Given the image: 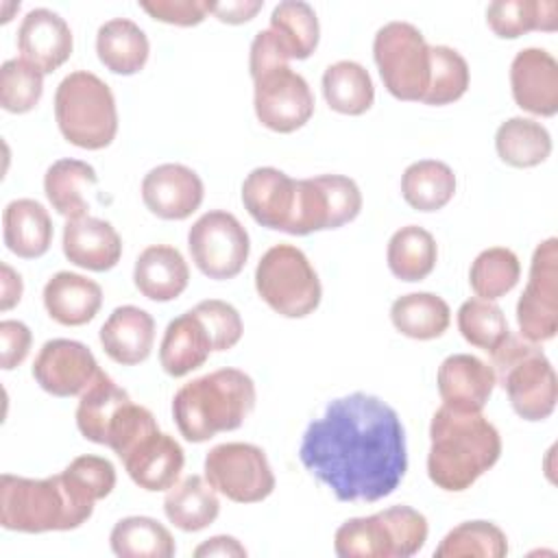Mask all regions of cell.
Returning <instances> with one entry per match:
<instances>
[{"mask_svg": "<svg viewBox=\"0 0 558 558\" xmlns=\"http://www.w3.org/2000/svg\"><path fill=\"white\" fill-rule=\"evenodd\" d=\"M153 20L174 26H196L209 13V0H140Z\"/></svg>", "mask_w": 558, "mask_h": 558, "instance_id": "obj_47", "label": "cell"}, {"mask_svg": "<svg viewBox=\"0 0 558 558\" xmlns=\"http://www.w3.org/2000/svg\"><path fill=\"white\" fill-rule=\"evenodd\" d=\"M323 96L329 109L342 116H362L375 100L373 78L357 61H336L323 72Z\"/></svg>", "mask_w": 558, "mask_h": 558, "instance_id": "obj_34", "label": "cell"}, {"mask_svg": "<svg viewBox=\"0 0 558 558\" xmlns=\"http://www.w3.org/2000/svg\"><path fill=\"white\" fill-rule=\"evenodd\" d=\"M508 538L504 530L490 521H462L445 534L434 549L436 558H504Z\"/></svg>", "mask_w": 558, "mask_h": 558, "instance_id": "obj_40", "label": "cell"}, {"mask_svg": "<svg viewBox=\"0 0 558 558\" xmlns=\"http://www.w3.org/2000/svg\"><path fill=\"white\" fill-rule=\"evenodd\" d=\"M458 329L469 344L484 349L486 353H490L510 331L501 307L480 296L460 305Z\"/></svg>", "mask_w": 558, "mask_h": 558, "instance_id": "obj_43", "label": "cell"}, {"mask_svg": "<svg viewBox=\"0 0 558 558\" xmlns=\"http://www.w3.org/2000/svg\"><path fill=\"white\" fill-rule=\"evenodd\" d=\"M100 305L102 288L85 275L61 270L44 286V307L59 325L81 327L94 320Z\"/></svg>", "mask_w": 558, "mask_h": 558, "instance_id": "obj_25", "label": "cell"}, {"mask_svg": "<svg viewBox=\"0 0 558 558\" xmlns=\"http://www.w3.org/2000/svg\"><path fill=\"white\" fill-rule=\"evenodd\" d=\"M299 460L338 501L373 504L405 477V429L384 399L351 392L329 401L323 416L305 427Z\"/></svg>", "mask_w": 558, "mask_h": 558, "instance_id": "obj_1", "label": "cell"}, {"mask_svg": "<svg viewBox=\"0 0 558 558\" xmlns=\"http://www.w3.org/2000/svg\"><path fill=\"white\" fill-rule=\"evenodd\" d=\"M495 379L523 421H545L556 410L558 381L543 349L521 336H508L490 351Z\"/></svg>", "mask_w": 558, "mask_h": 558, "instance_id": "obj_6", "label": "cell"}, {"mask_svg": "<svg viewBox=\"0 0 558 558\" xmlns=\"http://www.w3.org/2000/svg\"><path fill=\"white\" fill-rule=\"evenodd\" d=\"M111 551L120 558H172L177 551L170 530L153 517H124L109 534Z\"/></svg>", "mask_w": 558, "mask_h": 558, "instance_id": "obj_38", "label": "cell"}, {"mask_svg": "<svg viewBox=\"0 0 558 558\" xmlns=\"http://www.w3.org/2000/svg\"><path fill=\"white\" fill-rule=\"evenodd\" d=\"M262 0H227V2H209V13L225 24H244L253 20L262 11Z\"/></svg>", "mask_w": 558, "mask_h": 558, "instance_id": "obj_50", "label": "cell"}, {"mask_svg": "<svg viewBox=\"0 0 558 558\" xmlns=\"http://www.w3.org/2000/svg\"><path fill=\"white\" fill-rule=\"evenodd\" d=\"M242 203L257 225L288 233L296 205V179L272 166L255 168L242 183Z\"/></svg>", "mask_w": 558, "mask_h": 558, "instance_id": "obj_20", "label": "cell"}, {"mask_svg": "<svg viewBox=\"0 0 558 558\" xmlns=\"http://www.w3.org/2000/svg\"><path fill=\"white\" fill-rule=\"evenodd\" d=\"M194 312L203 320L211 338L214 351H229L240 342L244 333V325H242L240 312L231 303L220 299H207L196 303Z\"/></svg>", "mask_w": 558, "mask_h": 558, "instance_id": "obj_46", "label": "cell"}, {"mask_svg": "<svg viewBox=\"0 0 558 558\" xmlns=\"http://www.w3.org/2000/svg\"><path fill=\"white\" fill-rule=\"evenodd\" d=\"M521 277L519 257L506 246H490L482 251L469 270V283L480 299L497 301L506 296Z\"/></svg>", "mask_w": 558, "mask_h": 558, "instance_id": "obj_41", "label": "cell"}, {"mask_svg": "<svg viewBox=\"0 0 558 558\" xmlns=\"http://www.w3.org/2000/svg\"><path fill=\"white\" fill-rule=\"evenodd\" d=\"M2 238L7 248L22 259H37L52 244L48 209L33 198H15L2 211Z\"/></svg>", "mask_w": 558, "mask_h": 558, "instance_id": "obj_28", "label": "cell"}, {"mask_svg": "<svg viewBox=\"0 0 558 558\" xmlns=\"http://www.w3.org/2000/svg\"><path fill=\"white\" fill-rule=\"evenodd\" d=\"M259 299L286 318H305L320 305V279L307 255L292 244L270 246L255 268Z\"/></svg>", "mask_w": 558, "mask_h": 558, "instance_id": "obj_9", "label": "cell"}, {"mask_svg": "<svg viewBox=\"0 0 558 558\" xmlns=\"http://www.w3.org/2000/svg\"><path fill=\"white\" fill-rule=\"evenodd\" d=\"M521 338L541 344L558 331V240H543L530 262V275L517 303Z\"/></svg>", "mask_w": 558, "mask_h": 558, "instance_id": "obj_14", "label": "cell"}, {"mask_svg": "<svg viewBox=\"0 0 558 558\" xmlns=\"http://www.w3.org/2000/svg\"><path fill=\"white\" fill-rule=\"evenodd\" d=\"M205 480L235 504H257L275 490V473L262 447L222 442L205 456Z\"/></svg>", "mask_w": 558, "mask_h": 558, "instance_id": "obj_12", "label": "cell"}, {"mask_svg": "<svg viewBox=\"0 0 558 558\" xmlns=\"http://www.w3.org/2000/svg\"><path fill=\"white\" fill-rule=\"evenodd\" d=\"M187 248L196 268L216 281L233 279L242 272L251 242L242 222L225 211H205L187 231Z\"/></svg>", "mask_w": 558, "mask_h": 558, "instance_id": "obj_13", "label": "cell"}, {"mask_svg": "<svg viewBox=\"0 0 558 558\" xmlns=\"http://www.w3.org/2000/svg\"><path fill=\"white\" fill-rule=\"evenodd\" d=\"M44 94V74L24 59H7L0 68V105L9 113H28Z\"/></svg>", "mask_w": 558, "mask_h": 558, "instance_id": "obj_44", "label": "cell"}, {"mask_svg": "<svg viewBox=\"0 0 558 558\" xmlns=\"http://www.w3.org/2000/svg\"><path fill=\"white\" fill-rule=\"evenodd\" d=\"M253 107L266 129L294 133L312 118L314 96L299 72L281 65L253 78Z\"/></svg>", "mask_w": 558, "mask_h": 558, "instance_id": "obj_15", "label": "cell"}, {"mask_svg": "<svg viewBox=\"0 0 558 558\" xmlns=\"http://www.w3.org/2000/svg\"><path fill=\"white\" fill-rule=\"evenodd\" d=\"M429 50L423 33L410 22H388L373 39V59L384 87L405 102H421L429 85Z\"/></svg>", "mask_w": 558, "mask_h": 558, "instance_id": "obj_10", "label": "cell"}, {"mask_svg": "<svg viewBox=\"0 0 558 558\" xmlns=\"http://www.w3.org/2000/svg\"><path fill=\"white\" fill-rule=\"evenodd\" d=\"M92 512L94 504L78 497L63 473L44 480L11 473L0 477V523L4 530L24 534L76 530Z\"/></svg>", "mask_w": 558, "mask_h": 558, "instance_id": "obj_4", "label": "cell"}, {"mask_svg": "<svg viewBox=\"0 0 558 558\" xmlns=\"http://www.w3.org/2000/svg\"><path fill=\"white\" fill-rule=\"evenodd\" d=\"M194 556L196 558H209V556H246V549L244 545L233 538V536H227V534H220V536H211L207 541H203L196 549H194Z\"/></svg>", "mask_w": 558, "mask_h": 558, "instance_id": "obj_51", "label": "cell"}, {"mask_svg": "<svg viewBox=\"0 0 558 558\" xmlns=\"http://www.w3.org/2000/svg\"><path fill=\"white\" fill-rule=\"evenodd\" d=\"M456 194L453 170L438 159L410 163L401 174V196L416 211H438Z\"/></svg>", "mask_w": 558, "mask_h": 558, "instance_id": "obj_35", "label": "cell"}, {"mask_svg": "<svg viewBox=\"0 0 558 558\" xmlns=\"http://www.w3.org/2000/svg\"><path fill=\"white\" fill-rule=\"evenodd\" d=\"M270 31L290 59H307L320 39L316 11L303 0H283L270 13Z\"/></svg>", "mask_w": 558, "mask_h": 558, "instance_id": "obj_39", "label": "cell"}, {"mask_svg": "<svg viewBox=\"0 0 558 558\" xmlns=\"http://www.w3.org/2000/svg\"><path fill=\"white\" fill-rule=\"evenodd\" d=\"M96 54L109 72L131 76L146 65L150 44L133 20L113 17L96 33Z\"/></svg>", "mask_w": 558, "mask_h": 558, "instance_id": "obj_29", "label": "cell"}, {"mask_svg": "<svg viewBox=\"0 0 558 558\" xmlns=\"http://www.w3.org/2000/svg\"><path fill=\"white\" fill-rule=\"evenodd\" d=\"M490 31L501 39H517L530 31L558 28L556 0H495L486 9Z\"/></svg>", "mask_w": 558, "mask_h": 558, "instance_id": "obj_33", "label": "cell"}, {"mask_svg": "<svg viewBox=\"0 0 558 558\" xmlns=\"http://www.w3.org/2000/svg\"><path fill=\"white\" fill-rule=\"evenodd\" d=\"M214 351L211 338L194 310L172 318L159 344V364L170 377H185L201 368Z\"/></svg>", "mask_w": 558, "mask_h": 558, "instance_id": "obj_27", "label": "cell"}, {"mask_svg": "<svg viewBox=\"0 0 558 558\" xmlns=\"http://www.w3.org/2000/svg\"><path fill=\"white\" fill-rule=\"evenodd\" d=\"M98 183V174L94 166L81 159H57L44 174V192L57 214L68 220L87 216L89 201L87 192H92Z\"/></svg>", "mask_w": 558, "mask_h": 558, "instance_id": "obj_30", "label": "cell"}, {"mask_svg": "<svg viewBox=\"0 0 558 558\" xmlns=\"http://www.w3.org/2000/svg\"><path fill=\"white\" fill-rule=\"evenodd\" d=\"M63 255L78 268L105 272L122 257V238L111 222L81 216L63 227Z\"/></svg>", "mask_w": 558, "mask_h": 558, "instance_id": "obj_23", "label": "cell"}, {"mask_svg": "<svg viewBox=\"0 0 558 558\" xmlns=\"http://www.w3.org/2000/svg\"><path fill=\"white\" fill-rule=\"evenodd\" d=\"M133 283L140 294L150 301H174L190 283V268L179 248L168 244H150L135 259Z\"/></svg>", "mask_w": 558, "mask_h": 558, "instance_id": "obj_26", "label": "cell"}, {"mask_svg": "<svg viewBox=\"0 0 558 558\" xmlns=\"http://www.w3.org/2000/svg\"><path fill=\"white\" fill-rule=\"evenodd\" d=\"M74 48V37L68 22L50 9L28 11L17 28L20 59L37 68L41 74H50L61 68Z\"/></svg>", "mask_w": 558, "mask_h": 558, "instance_id": "obj_19", "label": "cell"}, {"mask_svg": "<svg viewBox=\"0 0 558 558\" xmlns=\"http://www.w3.org/2000/svg\"><path fill=\"white\" fill-rule=\"evenodd\" d=\"M0 270H2V275H0V310L7 312L20 303L24 283H22V277L7 262L0 264Z\"/></svg>", "mask_w": 558, "mask_h": 558, "instance_id": "obj_52", "label": "cell"}, {"mask_svg": "<svg viewBox=\"0 0 558 558\" xmlns=\"http://www.w3.org/2000/svg\"><path fill=\"white\" fill-rule=\"evenodd\" d=\"M166 519L183 532H201L218 519L220 501L216 488L201 475H187L163 499Z\"/></svg>", "mask_w": 558, "mask_h": 558, "instance_id": "obj_31", "label": "cell"}, {"mask_svg": "<svg viewBox=\"0 0 558 558\" xmlns=\"http://www.w3.org/2000/svg\"><path fill=\"white\" fill-rule=\"evenodd\" d=\"M501 456V436L482 412H458L440 405L429 423L427 475L447 490L471 488Z\"/></svg>", "mask_w": 558, "mask_h": 558, "instance_id": "obj_2", "label": "cell"}, {"mask_svg": "<svg viewBox=\"0 0 558 558\" xmlns=\"http://www.w3.org/2000/svg\"><path fill=\"white\" fill-rule=\"evenodd\" d=\"M390 320L399 333L412 340H434L447 331L451 310L434 292H410L392 301Z\"/></svg>", "mask_w": 558, "mask_h": 558, "instance_id": "obj_32", "label": "cell"}, {"mask_svg": "<svg viewBox=\"0 0 558 558\" xmlns=\"http://www.w3.org/2000/svg\"><path fill=\"white\" fill-rule=\"evenodd\" d=\"M495 148L504 163L512 168H534L551 155V135L541 122L517 116L499 124Z\"/></svg>", "mask_w": 558, "mask_h": 558, "instance_id": "obj_37", "label": "cell"}, {"mask_svg": "<svg viewBox=\"0 0 558 558\" xmlns=\"http://www.w3.org/2000/svg\"><path fill=\"white\" fill-rule=\"evenodd\" d=\"M54 120L70 144L85 150L107 148L118 133L111 87L94 72H70L54 92Z\"/></svg>", "mask_w": 558, "mask_h": 558, "instance_id": "obj_7", "label": "cell"}, {"mask_svg": "<svg viewBox=\"0 0 558 558\" xmlns=\"http://www.w3.org/2000/svg\"><path fill=\"white\" fill-rule=\"evenodd\" d=\"M33 333L22 320H2L0 323V366L13 371L20 366L31 351Z\"/></svg>", "mask_w": 558, "mask_h": 558, "instance_id": "obj_49", "label": "cell"}, {"mask_svg": "<svg viewBox=\"0 0 558 558\" xmlns=\"http://www.w3.org/2000/svg\"><path fill=\"white\" fill-rule=\"evenodd\" d=\"M255 384L240 368H218L183 384L172 399L177 429L187 442H205L238 429L255 408Z\"/></svg>", "mask_w": 558, "mask_h": 558, "instance_id": "obj_3", "label": "cell"}, {"mask_svg": "<svg viewBox=\"0 0 558 558\" xmlns=\"http://www.w3.org/2000/svg\"><path fill=\"white\" fill-rule=\"evenodd\" d=\"M122 464L129 477L148 493L168 490L177 484L185 456L181 445L163 432H153L142 438L124 458Z\"/></svg>", "mask_w": 558, "mask_h": 558, "instance_id": "obj_22", "label": "cell"}, {"mask_svg": "<svg viewBox=\"0 0 558 558\" xmlns=\"http://www.w3.org/2000/svg\"><path fill=\"white\" fill-rule=\"evenodd\" d=\"M390 272L401 281H423L432 275L438 259L434 235L418 227L405 225L392 233L386 248Z\"/></svg>", "mask_w": 558, "mask_h": 558, "instance_id": "obj_36", "label": "cell"}, {"mask_svg": "<svg viewBox=\"0 0 558 558\" xmlns=\"http://www.w3.org/2000/svg\"><path fill=\"white\" fill-rule=\"evenodd\" d=\"M362 192L351 177L318 174L296 179V205L290 235H310L316 231L338 229L357 218Z\"/></svg>", "mask_w": 558, "mask_h": 558, "instance_id": "obj_11", "label": "cell"}, {"mask_svg": "<svg viewBox=\"0 0 558 558\" xmlns=\"http://www.w3.org/2000/svg\"><path fill=\"white\" fill-rule=\"evenodd\" d=\"M510 89L514 102L541 118L558 111V63L543 48H523L510 63Z\"/></svg>", "mask_w": 558, "mask_h": 558, "instance_id": "obj_18", "label": "cell"}, {"mask_svg": "<svg viewBox=\"0 0 558 558\" xmlns=\"http://www.w3.org/2000/svg\"><path fill=\"white\" fill-rule=\"evenodd\" d=\"M442 405L458 412H482L497 384L493 366L471 353L445 357L436 375Z\"/></svg>", "mask_w": 558, "mask_h": 558, "instance_id": "obj_21", "label": "cell"}, {"mask_svg": "<svg viewBox=\"0 0 558 558\" xmlns=\"http://www.w3.org/2000/svg\"><path fill=\"white\" fill-rule=\"evenodd\" d=\"M102 351L122 366H135L148 360L155 344L153 316L135 305L116 307L100 327Z\"/></svg>", "mask_w": 558, "mask_h": 558, "instance_id": "obj_24", "label": "cell"}, {"mask_svg": "<svg viewBox=\"0 0 558 558\" xmlns=\"http://www.w3.org/2000/svg\"><path fill=\"white\" fill-rule=\"evenodd\" d=\"M290 57L286 52V48L281 46V41L275 37V33L270 28L259 31L253 41H251V52H248V70H251V78H257L259 74L288 65Z\"/></svg>", "mask_w": 558, "mask_h": 558, "instance_id": "obj_48", "label": "cell"}, {"mask_svg": "<svg viewBox=\"0 0 558 558\" xmlns=\"http://www.w3.org/2000/svg\"><path fill=\"white\" fill-rule=\"evenodd\" d=\"M76 427L83 438L109 447L120 460L150 432L159 429L153 412L131 401L105 371L83 390L76 405Z\"/></svg>", "mask_w": 558, "mask_h": 558, "instance_id": "obj_5", "label": "cell"}, {"mask_svg": "<svg viewBox=\"0 0 558 558\" xmlns=\"http://www.w3.org/2000/svg\"><path fill=\"white\" fill-rule=\"evenodd\" d=\"M61 473L72 490L92 504L105 499L116 488V469L100 456H78Z\"/></svg>", "mask_w": 558, "mask_h": 558, "instance_id": "obj_45", "label": "cell"}, {"mask_svg": "<svg viewBox=\"0 0 558 558\" xmlns=\"http://www.w3.org/2000/svg\"><path fill=\"white\" fill-rule=\"evenodd\" d=\"M427 519L410 506H390L344 521L333 536L340 558H410L427 541Z\"/></svg>", "mask_w": 558, "mask_h": 558, "instance_id": "obj_8", "label": "cell"}, {"mask_svg": "<svg viewBox=\"0 0 558 558\" xmlns=\"http://www.w3.org/2000/svg\"><path fill=\"white\" fill-rule=\"evenodd\" d=\"M98 371V362L89 347L68 338L44 342L33 362V377L39 388L61 399L83 395Z\"/></svg>", "mask_w": 558, "mask_h": 558, "instance_id": "obj_16", "label": "cell"}, {"mask_svg": "<svg viewBox=\"0 0 558 558\" xmlns=\"http://www.w3.org/2000/svg\"><path fill=\"white\" fill-rule=\"evenodd\" d=\"M471 72L466 59L449 46L429 50V85L421 102L442 107L460 100L469 89Z\"/></svg>", "mask_w": 558, "mask_h": 558, "instance_id": "obj_42", "label": "cell"}, {"mask_svg": "<svg viewBox=\"0 0 558 558\" xmlns=\"http://www.w3.org/2000/svg\"><path fill=\"white\" fill-rule=\"evenodd\" d=\"M201 177L183 163H161L142 179V201L161 220H185L203 203Z\"/></svg>", "mask_w": 558, "mask_h": 558, "instance_id": "obj_17", "label": "cell"}]
</instances>
